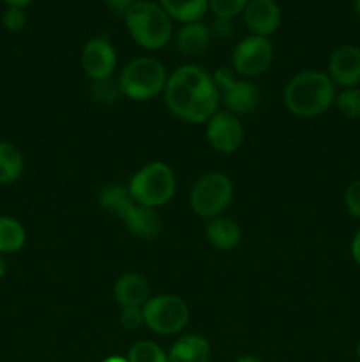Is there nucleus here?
Returning a JSON list of instances; mask_svg holds the SVG:
<instances>
[{
    "mask_svg": "<svg viewBox=\"0 0 360 362\" xmlns=\"http://www.w3.org/2000/svg\"><path fill=\"white\" fill-rule=\"evenodd\" d=\"M164 101L176 119L191 124H203L219 108L221 95L214 76L201 66L186 64L168 76Z\"/></svg>",
    "mask_w": 360,
    "mask_h": 362,
    "instance_id": "obj_1",
    "label": "nucleus"
},
{
    "mask_svg": "<svg viewBox=\"0 0 360 362\" xmlns=\"http://www.w3.org/2000/svg\"><path fill=\"white\" fill-rule=\"evenodd\" d=\"M335 101V85L327 73L307 69L295 74L284 88V105L293 115L311 119L327 112Z\"/></svg>",
    "mask_w": 360,
    "mask_h": 362,
    "instance_id": "obj_2",
    "label": "nucleus"
},
{
    "mask_svg": "<svg viewBox=\"0 0 360 362\" xmlns=\"http://www.w3.org/2000/svg\"><path fill=\"white\" fill-rule=\"evenodd\" d=\"M99 205L109 214L126 223L127 230L138 239H155L161 232V218L155 209H148L133 200L127 187L120 184L106 186L99 194Z\"/></svg>",
    "mask_w": 360,
    "mask_h": 362,
    "instance_id": "obj_3",
    "label": "nucleus"
},
{
    "mask_svg": "<svg viewBox=\"0 0 360 362\" xmlns=\"http://www.w3.org/2000/svg\"><path fill=\"white\" fill-rule=\"evenodd\" d=\"M126 27L136 45L145 49H161L172 41V18L157 2L136 0L124 16Z\"/></svg>",
    "mask_w": 360,
    "mask_h": 362,
    "instance_id": "obj_4",
    "label": "nucleus"
},
{
    "mask_svg": "<svg viewBox=\"0 0 360 362\" xmlns=\"http://www.w3.org/2000/svg\"><path fill=\"white\" fill-rule=\"evenodd\" d=\"M175 173L166 163L161 161L141 166L127 186L133 200L148 209H159L168 204L175 194Z\"/></svg>",
    "mask_w": 360,
    "mask_h": 362,
    "instance_id": "obj_5",
    "label": "nucleus"
},
{
    "mask_svg": "<svg viewBox=\"0 0 360 362\" xmlns=\"http://www.w3.org/2000/svg\"><path fill=\"white\" fill-rule=\"evenodd\" d=\"M168 83V71L152 57H140L127 64L119 76L120 90L134 101H148L161 92Z\"/></svg>",
    "mask_w": 360,
    "mask_h": 362,
    "instance_id": "obj_6",
    "label": "nucleus"
},
{
    "mask_svg": "<svg viewBox=\"0 0 360 362\" xmlns=\"http://www.w3.org/2000/svg\"><path fill=\"white\" fill-rule=\"evenodd\" d=\"M233 200V182L224 173H207L194 184L189 194L191 209L205 219H214L229 207Z\"/></svg>",
    "mask_w": 360,
    "mask_h": 362,
    "instance_id": "obj_7",
    "label": "nucleus"
},
{
    "mask_svg": "<svg viewBox=\"0 0 360 362\" xmlns=\"http://www.w3.org/2000/svg\"><path fill=\"white\" fill-rule=\"evenodd\" d=\"M145 325L161 336H173L182 331L189 322V308L186 300L172 296H155L143 306Z\"/></svg>",
    "mask_w": 360,
    "mask_h": 362,
    "instance_id": "obj_8",
    "label": "nucleus"
},
{
    "mask_svg": "<svg viewBox=\"0 0 360 362\" xmlns=\"http://www.w3.org/2000/svg\"><path fill=\"white\" fill-rule=\"evenodd\" d=\"M212 76L226 112L233 115H246L256 110L260 92L251 81L236 80V73L232 69H219Z\"/></svg>",
    "mask_w": 360,
    "mask_h": 362,
    "instance_id": "obj_9",
    "label": "nucleus"
},
{
    "mask_svg": "<svg viewBox=\"0 0 360 362\" xmlns=\"http://www.w3.org/2000/svg\"><path fill=\"white\" fill-rule=\"evenodd\" d=\"M272 57H274V48H272L268 37L249 35V37L242 39L233 49V71L240 76H260L268 69Z\"/></svg>",
    "mask_w": 360,
    "mask_h": 362,
    "instance_id": "obj_10",
    "label": "nucleus"
},
{
    "mask_svg": "<svg viewBox=\"0 0 360 362\" xmlns=\"http://www.w3.org/2000/svg\"><path fill=\"white\" fill-rule=\"evenodd\" d=\"M208 144L222 154H232L242 145L244 127L239 117L229 112H215L207 126Z\"/></svg>",
    "mask_w": 360,
    "mask_h": 362,
    "instance_id": "obj_11",
    "label": "nucleus"
},
{
    "mask_svg": "<svg viewBox=\"0 0 360 362\" xmlns=\"http://www.w3.org/2000/svg\"><path fill=\"white\" fill-rule=\"evenodd\" d=\"M81 67L92 81L112 76L116 67V53L112 42L104 37L87 41L81 49Z\"/></svg>",
    "mask_w": 360,
    "mask_h": 362,
    "instance_id": "obj_12",
    "label": "nucleus"
},
{
    "mask_svg": "<svg viewBox=\"0 0 360 362\" xmlns=\"http://www.w3.org/2000/svg\"><path fill=\"white\" fill-rule=\"evenodd\" d=\"M328 78L342 88L359 87L360 83V48L353 45L335 49L328 60Z\"/></svg>",
    "mask_w": 360,
    "mask_h": 362,
    "instance_id": "obj_13",
    "label": "nucleus"
},
{
    "mask_svg": "<svg viewBox=\"0 0 360 362\" xmlns=\"http://www.w3.org/2000/svg\"><path fill=\"white\" fill-rule=\"evenodd\" d=\"M281 7L275 0H249L244 9V21L253 35L268 37L281 25Z\"/></svg>",
    "mask_w": 360,
    "mask_h": 362,
    "instance_id": "obj_14",
    "label": "nucleus"
},
{
    "mask_svg": "<svg viewBox=\"0 0 360 362\" xmlns=\"http://www.w3.org/2000/svg\"><path fill=\"white\" fill-rule=\"evenodd\" d=\"M113 293L122 308H143L150 299V286L143 276L131 272L116 279Z\"/></svg>",
    "mask_w": 360,
    "mask_h": 362,
    "instance_id": "obj_15",
    "label": "nucleus"
},
{
    "mask_svg": "<svg viewBox=\"0 0 360 362\" xmlns=\"http://www.w3.org/2000/svg\"><path fill=\"white\" fill-rule=\"evenodd\" d=\"M176 48L187 57H200L210 45V28L203 21L184 23L175 34Z\"/></svg>",
    "mask_w": 360,
    "mask_h": 362,
    "instance_id": "obj_16",
    "label": "nucleus"
},
{
    "mask_svg": "<svg viewBox=\"0 0 360 362\" xmlns=\"http://www.w3.org/2000/svg\"><path fill=\"white\" fill-rule=\"evenodd\" d=\"M205 235H207L208 243L219 251L235 250L240 244V239H242L239 225L233 219L221 218V216H217L214 219H208Z\"/></svg>",
    "mask_w": 360,
    "mask_h": 362,
    "instance_id": "obj_17",
    "label": "nucleus"
},
{
    "mask_svg": "<svg viewBox=\"0 0 360 362\" xmlns=\"http://www.w3.org/2000/svg\"><path fill=\"white\" fill-rule=\"evenodd\" d=\"M210 343L198 334L180 338L168 354V362H208L210 361Z\"/></svg>",
    "mask_w": 360,
    "mask_h": 362,
    "instance_id": "obj_18",
    "label": "nucleus"
},
{
    "mask_svg": "<svg viewBox=\"0 0 360 362\" xmlns=\"http://www.w3.org/2000/svg\"><path fill=\"white\" fill-rule=\"evenodd\" d=\"M159 6L168 13L172 20L180 23H194L208 11V0H159Z\"/></svg>",
    "mask_w": 360,
    "mask_h": 362,
    "instance_id": "obj_19",
    "label": "nucleus"
},
{
    "mask_svg": "<svg viewBox=\"0 0 360 362\" xmlns=\"http://www.w3.org/2000/svg\"><path fill=\"white\" fill-rule=\"evenodd\" d=\"M25 159L16 145L0 141V184H13L23 173Z\"/></svg>",
    "mask_w": 360,
    "mask_h": 362,
    "instance_id": "obj_20",
    "label": "nucleus"
},
{
    "mask_svg": "<svg viewBox=\"0 0 360 362\" xmlns=\"http://www.w3.org/2000/svg\"><path fill=\"white\" fill-rule=\"evenodd\" d=\"M27 243V232L18 219L0 216V253H18Z\"/></svg>",
    "mask_w": 360,
    "mask_h": 362,
    "instance_id": "obj_21",
    "label": "nucleus"
},
{
    "mask_svg": "<svg viewBox=\"0 0 360 362\" xmlns=\"http://www.w3.org/2000/svg\"><path fill=\"white\" fill-rule=\"evenodd\" d=\"M129 362H168V354L154 341H138L131 346Z\"/></svg>",
    "mask_w": 360,
    "mask_h": 362,
    "instance_id": "obj_22",
    "label": "nucleus"
},
{
    "mask_svg": "<svg viewBox=\"0 0 360 362\" xmlns=\"http://www.w3.org/2000/svg\"><path fill=\"white\" fill-rule=\"evenodd\" d=\"M334 106L346 119H360V88H342L339 94H335Z\"/></svg>",
    "mask_w": 360,
    "mask_h": 362,
    "instance_id": "obj_23",
    "label": "nucleus"
},
{
    "mask_svg": "<svg viewBox=\"0 0 360 362\" xmlns=\"http://www.w3.org/2000/svg\"><path fill=\"white\" fill-rule=\"evenodd\" d=\"M90 94L101 105H113V103L119 101L120 95H124L122 90H120L119 80H113L112 76L104 78V80L92 81Z\"/></svg>",
    "mask_w": 360,
    "mask_h": 362,
    "instance_id": "obj_24",
    "label": "nucleus"
},
{
    "mask_svg": "<svg viewBox=\"0 0 360 362\" xmlns=\"http://www.w3.org/2000/svg\"><path fill=\"white\" fill-rule=\"evenodd\" d=\"M249 0H208V9L217 20H229L244 13Z\"/></svg>",
    "mask_w": 360,
    "mask_h": 362,
    "instance_id": "obj_25",
    "label": "nucleus"
},
{
    "mask_svg": "<svg viewBox=\"0 0 360 362\" xmlns=\"http://www.w3.org/2000/svg\"><path fill=\"white\" fill-rule=\"evenodd\" d=\"M2 25L7 32H20L27 25V14L20 7H7L2 14Z\"/></svg>",
    "mask_w": 360,
    "mask_h": 362,
    "instance_id": "obj_26",
    "label": "nucleus"
},
{
    "mask_svg": "<svg viewBox=\"0 0 360 362\" xmlns=\"http://www.w3.org/2000/svg\"><path fill=\"white\" fill-rule=\"evenodd\" d=\"M120 324L129 331H136V329L143 327L145 317H143V308H122L120 313Z\"/></svg>",
    "mask_w": 360,
    "mask_h": 362,
    "instance_id": "obj_27",
    "label": "nucleus"
},
{
    "mask_svg": "<svg viewBox=\"0 0 360 362\" xmlns=\"http://www.w3.org/2000/svg\"><path fill=\"white\" fill-rule=\"evenodd\" d=\"M344 205L353 218L360 219V179L353 180L344 191Z\"/></svg>",
    "mask_w": 360,
    "mask_h": 362,
    "instance_id": "obj_28",
    "label": "nucleus"
},
{
    "mask_svg": "<svg viewBox=\"0 0 360 362\" xmlns=\"http://www.w3.org/2000/svg\"><path fill=\"white\" fill-rule=\"evenodd\" d=\"M104 4L113 14L124 18L127 14V11L136 4V0H104Z\"/></svg>",
    "mask_w": 360,
    "mask_h": 362,
    "instance_id": "obj_29",
    "label": "nucleus"
},
{
    "mask_svg": "<svg viewBox=\"0 0 360 362\" xmlns=\"http://www.w3.org/2000/svg\"><path fill=\"white\" fill-rule=\"evenodd\" d=\"M352 257L356 264L360 265V228L356 230L355 235H353L352 240Z\"/></svg>",
    "mask_w": 360,
    "mask_h": 362,
    "instance_id": "obj_30",
    "label": "nucleus"
},
{
    "mask_svg": "<svg viewBox=\"0 0 360 362\" xmlns=\"http://www.w3.org/2000/svg\"><path fill=\"white\" fill-rule=\"evenodd\" d=\"M7 4V7H20V9H25L27 6H30L32 0H4Z\"/></svg>",
    "mask_w": 360,
    "mask_h": 362,
    "instance_id": "obj_31",
    "label": "nucleus"
},
{
    "mask_svg": "<svg viewBox=\"0 0 360 362\" xmlns=\"http://www.w3.org/2000/svg\"><path fill=\"white\" fill-rule=\"evenodd\" d=\"M6 271H7V262H6V255L0 253V279L6 276Z\"/></svg>",
    "mask_w": 360,
    "mask_h": 362,
    "instance_id": "obj_32",
    "label": "nucleus"
},
{
    "mask_svg": "<svg viewBox=\"0 0 360 362\" xmlns=\"http://www.w3.org/2000/svg\"><path fill=\"white\" fill-rule=\"evenodd\" d=\"M235 362H261V361H260V359H256V357L244 356V357H240V359H236Z\"/></svg>",
    "mask_w": 360,
    "mask_h": 362,
    "instance_id": "obj_33",
    "label": "nucleus"
},
{
    "mask_svg": "<svg viewBox=\"0 0 360 362\" xmlns=\"http://www.w3.org/2000/svg\"><path fill=\"white\" fill-rule=\"evenodd\" d=\"M104 362H129L127 359H124V357H109V359H106Z\"/></svg>",
    "mask_w": 360,
    "mask_h": 362,
    "instance_id": "obj_34",
    "label": "nucleus"
},
{
    "mask_svg": "<svg viewBox=\"0 0 360 362\" xmlns=\"http://www.w3.org/2000/svg\"><path fill=\"white\" fill-rule=\"evenodd\" d=\"M355 11H356V14L360 16V0H355Z\"/></svg>",
    "mask_w": 360,
    "mask_h": 362,
    "instance_id": "obj_35",
    "label": "nucleus"
},
{
    "mask_svg": "<svg viewBox=\"0 0 360 362\" xmlns=\"http://www.w3.org/2000/svg\"><path fill=\"white\" fill-rule=\"evenodd\" d=\"M356 357H359V361H360V341H359V345H356Z\"/></svg>",
    "mask_w": 360,
    "mask_h": 362,
    "instance_id": "obj_36",
    "label": "nucleus"
}]
</instances>
